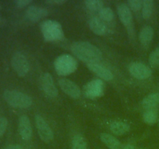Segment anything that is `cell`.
<instances>
[{
    "mask_svg": "<svg viewBox=\"0 0 159 149\" xmlns=\"http://www.w3.org/2000/svg\"><path fill=\"white\" fill-rule=\"evenodd\" d=\"M142 117L144 123L149 124V125H152V124H155L158 120V113H157L156 110H145V112L143 113Z\"/></svg>",
    "mask_w": 159,
    "mask_h": 149,
    "instance_id": "cell-22",
    "label": "cell"
},
{
    "mask_svg": "<svg viewBox=\"0 0 159 149\" xmlns=\"http://www.w3.org/2000/svg\"><path fill=\"white\" fill-rule=\"evenodd\" d=\"M54 70L61 76L69 75L78 68V62L73 56L63 54L58 56L54 62Z\"/></svg>",
    "mask_w": 159,
    "mask_h": 149,
    "instance_id": "cell-4",
    "label": "cell"
},
{
    "mask_svg": "<svg viewBox=\"0 0 159 149\" xmlns=\"http://www.w3.org/2000/svg\"><path fill=\"white\" fill-rule=\"evenodd\" d=\"M72 149H87V141L81 134L75 135L71 142Z\"/></svg>",
    "mask_w": 159,
    "mask_h": 149,
    "instance_id": "cell-21",
    "label": "cell"
},
{
    "mask_svg": "<svg viewBox=\"0 0 159 149\" xmlns=\"http://www.w3.org/2000/svg\"><path fill=\"white\" fill-rule=\"evenodd\" d=\"M18 130L20 137L24 141H29L32 138V126L29 117L26 115H22L19 118Z\"/></svg>",
    "mask_w": 159,
    "mask_h": 149,
    "instance_id": "cell-11",
    "label": "cell"
},
{
    "mask_svg": "<svg viewBox=\"0 0 159 149\" xmlns=\"http://www.w3.org/2000/svg\"><path fill=\"white\" fill-rule=\"evenodd\" d=\"M39 84L42 91L51 98L57 97L58 90L54 84V79L50 73H43L39 79Z\"/></svg>",
    "mask_w": 159,
    "mask_h": 149,
    "instance_id": "cell-8",
    "label": "cell"
},
{
    "mask_svg": "<svg viewBox=\"0 0 159 149\" xmlns=\"http://www.w3.org/2000/svg\"><path fill=\"white\" fill-rule=\"evenodd\" d=\"M84 92L87 97L96 99L103 96L105 92V84L100 79H94L88 82L84 87Z\"/></svg>",
    "mask_w": 159,
    "mask_h": 149,
    "instance_id": "cell-6",
    "label": "cell"
},
{
    "mask_svg": "<svg viewBox=\"0 0 159 149\" xmlns=\"http://www.w3.org/2000/svg\"><path fill=\"white\" fill-rule=\"evenodd\" d=\"M87 67L92 72L96 74L102 81H111L114 77L113 72L109 68L99 63L89 64Z\"/></svg>",
    "mask_w": 159,
    "mask_h": 149,
    "instance_id": "cell-12",
    "label": "cell"
},
{
    "mask_svg": "<svg viewBox=\"0 0 159 149\" xmlns=\"http://www.w3.org/2000/svg\"><path fill=\"white\" fill-rule=\"evenodd\" d=\"M128 124L123 121H113L110 124V130L115 135H124L130 130Z\"/></svg>",
    "mask_w": 159,
    "mask_h": 149,
    "instance_id": "cell-19",
    "label": "cell"
},
{
    "mask_svg": "<svg viewBox=\"0 0 159 149\" xmlns=\"http://www.w3.org/2000/svg\"><path fill=\"white\" fill-rule=\"evenodd\" d=\"M99 17L104 22H110L114 19L115 14L111 8L103 7L99 12Z\"/></svg>",
    "mask_w": 159,
    "mask_h": 149,
    "instance_id": "cell-23",
    "label": "cell"
},
{
    "mask_svg": "<svg viewBox=\"0 0 159 149\" xmlns=\"http://www.w3.org/2000/svg\"><path fill=\"white\" fill-rule=\"evenodd\" d=\"M154 37V29L150 26H144L141 29L139 33V40L141 45L148 46Z\"/></svg>",
    "mask_w": 159,
    "mask_h": 149,
    "instance_id": "cell-17",
    "label": "cell"
},
{
    "mask_svg": "<svg viewBox=\"0 0 159 149\" xmlns=\"http://www.w3.org/2000/svg\"><path fill=\"white\" fill-rule=\"evenodd\" d=\"M11 65L17 74L20 77H24L30 71L29 61L24 54L22 52H16L11 59Z\"/></svg>",
    "mask_w": 159,
    "mask_h": 149,
    "instance_id": "cell-5",
    "label": "cell"
},
{
    "mask_svg": "<svg viewBox=\"0 0 159 149\" xmlns=\"http://www.w3.org/2000/svg\"><path fill=\"white\" fill-rule=\"evenodd\" d=\"M65 2H67L66 0H48L46 1V3L53 5H62Z\"/></svg>",
    "mask_w": 159,
    "mask_h": 149,
    "instance_id": "cell-29",
    "label": "cell"
},
{
    "mask_svg": "<svg viewBox=\"0 0 159 149\" xmlns=\"http://www.w3.org/2000/svg\"><path fill=\"white\" fill-rule=\"evenodd\" d=\"M8 126V120L5 116H0V137L2 136L6 131Z\"/></svg>",
    "mask_w": 159,
    "mask_h": 149,
    "instance_id": "cell-27",
    "label": "cell"
},
{
    "mask_svg": "<svg viewBox=\"0 0 159 149\" xmlns=\"http://www.w3.org/2000/svg\"><path fill=\"white\" fill-rule=\"evenodd\" d=\"M61 89L72 99H79L81 96V90L75 82L68 79H61L58 81Z\"/></svg>",
    "mask_w": 159,
    "mask_h": 149,
    "instance_id": "cell-10",
    "label": "cell"
},
{
    "mask_svg": "<svg viewBox=\"0 0 159 149\" xmlns=\"http://www.w3.org/2000/svg\"><path fill=\"white\" fill-rule=\"evenodd\" d=\"M128 70L133 77H134L135 79H141V80L148 79L152 74V71L150 67L139 61L132 62L129 65Z\"/></svg>",
    "mask_w": 159,
    "mask_h": 149,
    "instance_id": "cell-9",
    "label": "cell"
},
{
    "mask_svg": "<svg viewBox=\"0 0 159 149\" xmlns=\"http://www.w3.org/2000/svg\"><path fill=\"white\" fill-rule=\"evenodd\" d=\"M35 123L37 133L42 141L48 143L54 139V132L43 116L40 115H36Z\"/></svg>",
    "mask_w": 159,
    "mask_h": 149,
    "instance_id": "cell-7",
    "label": "cell"
},
{
    "mask_svg": "<svg viewBox=\"0 0 159 149\" xmlns=\"http://www.w3.org/2000/svg\"><path fill=\"white\" fill-rule=\"evenodd\" d=\"M148 62L150 65L153 68L159 66V47L155 48L150 54L148 58Z\"/></svg>",
    "mask_w": 159,
    "mask_h": 149,
    "instance_id": "cell-25",
    "label": "cell"
},
{
    "mask_svg": "<svg viewBox=\"0 0 159 149\" xmlns=\"http://www.w3.org/2000/svg\"><path fill=\"white\" fill-rule=\"evenodd\" d=\"M117 15L121 23L127 27H130L133 23V15L131 10L125 3H120L116 7Z\"/></svg>",
    "mask_w": 159,
    "mask_h": 149,
    "instance_id": "cell-13",
    "label": "cell"
},
{
    "mask_svg": "<svg viewBox=\"0 0 159 149\" xmlns=\"http://www.w3.org/2000/svg\"><path fill=\"white\" fill-rule=\"evenodd\" d=\"M89 26L90 29L95 34L99 36H102L107 33V26L103 20H101L99 17L93 16L89 20Z\"/></svg>",
    "mask_w": 159,
    "mask_h": 149,
    "instance_id": "cell-15",
    "label": "cell"
},
{
    "mask_svg": "<svg viewBox=\"0 0 159 149\" xmlns=\"http://www.w3.org/2000/svg\"><path fill=\"white\" fill-rule=\"evenodd\" d=\"M40 30L43 39L47 41H57L64 37L63 28L60 23L56 20H48L42 22Z\"/></svg>",
    "mask_w": 159,
    "mask_h": 149,
    "instance_id": "cell-3",
    "label": "cell"
},
{
    "mask_svg": "<svg viewBox=\"0 0 159 149\" xmlns=\"http://www.w3.org/2000/svg\"><path fill=\"white\" fill-rule=\"evenodd\" d=\"M87 9L99 12L104 7L103 2L100 0H86L84 2Z\"/></svg>",
    "mask_w": 159,
    "mask_h": 149,
    "instance_id": "cell-24",
    "label": "cell"
},
{
    "mask_svg": "<svg viewBox=\"0 0 159 149\" xmlns=\"http://www.w3.org/2000/svg\"><path fill=\"white\" fill-rule=\"evenodd\" d=\"M71 52L76 57L86 65L99 63L102 53L99 47L88 41H78L71 45Z\"/></svg>",
    "mask_w": 159,
    "mask_h": 149,
    "instance_id": "cell-1",
    "label": "cell"
},
{
    "mask_svg": "<svg viewBox=\"0 0 159 149\" xmlns=\"http://www.w3.org/2000/svg\"><path fill=\"white\" fill-rule=\"evenodd\" d=\"M4 149H23V147L18 144H13V145H9L8 147H5Z\"/></svg>",
    "mask_w": 159,
    "mask_h": 149,
    "instance_id": "cell-30",
    "label": "cell"
},
{
    "mask_svg": "<svg viewBox=\"0 0 159 149\" xmlns=\"http://www.w3.org/2000/svg\"><path fill=\"white\" fill-rule=\"evenodd\" d=\"M141 105L146 110H156L159 105V93H154L146 96L143 99Z\"/></svg>",
    "mask_w": 159,
    "mask_h": 149,
    "instance_id": "cell-16",
    "label": "cell"
},
{
    "mask_svg": "<svg viewBox=\"0 0 159 149\" xmlns=\"http://www.w3.org/2000/svg\"><path fill=\"white\" fill-rule=\"evenodd\" d=\"M32 2L31 0H16L14 3L18 8H24Z\"/></svg>",
    "mask_w": 159,
    "mask_h": 149,
    "instance_id": "cell-28",
    "label": "cell"
},
{
    "mask_svg": "<svg viewBox=\"0 0 159 149\" xmlns=\"http://www.w3.org/2000/svg\"><path fill=\"white\" fill-rule=\"evenodd\" d=\"M121 149H135V147L134 146L132 145V144H126V145L124 146Z\"/></svg>",
    "mask_w": 159,
    "mask_h": 149,
    "instance_id": "cell-31",
    "label": "cell"
},
{
    "mask_svg": "<svg viewBox=\"0 0 159 149\" xmlns=\"http://www.w3.org/2000/svg\"><path fill=\"white\" fill-rule=\"evenodd\" d=\"M100 140L105 145L110 149H120L121 147V143L116 138L108 133H101L99 135Z\"/></svg>",
    "mask_w": 159,
    "mask_h": 149,
    "instance_id": "cell-18",
    "label": "cell"
},
{
    "mask_svg": "<svg viewBox=\"0 0 159 149\" xmlns=\"http://www.w3.org/2000/svg\"><path fill=\"white\" fill-rule=\"evenodd\" d=\"M48 12L45 8L38 6H30L26 10V16L30 21L36 22L40 21L42 19L45 18L48 16Z\"/></svg>",
    "mask_w": 159,
    "mask_h": 149,
    "instance_id": "cell-14",
    "label": "cell"
},
{
    "mask_svg": "<svg viewBox=\"0 0 159 149\" xmlns=\"http://www.w3.org/2000/svg\"><path fill=\"white\" fill-rule=\"evenodd\" d=\"M3 98L9 105L16 108H29L33 104L30 96L18 90H6L3 93Z\"/></svg>",
    "mask_w": 159,
    "mask_h": 149,
    "instance_id": "cell-2",
    "label": "cell"
},
{
    "mask_svg": "<svg viewBox=\"0 0 159 149\" xmlns=\"http://www.w3.org/2000/svg\"><path fill=\"white\" fill-rule=\"evenodd\" d=\"M127 5L130 9L137 12V11H139L142 9L143 1H141V0H129V1H127Z\"/></svg>",
    "mask_w": 159,
    "mask_h": 149,
    "instance_id": "cell-26",
    "label": "cell"
},
{
    "mask_svg": "<svg viewBox=\"0 0 159 149\" xmlns=\"http://www.w3.org/2000/svg\"><path fill=\"white\" fill-rule=\"evenodd\" d=\"M154 10V2L152 0H144L143 1L141 15L144 20H148L152 16Z\"/></svg>",
    "mask_w": 159,
    "mask_h": 149,
    "instance_id": "cell-20",
    "label": "cell"
},
{
    "mask_svg": "<svg viewBox=\"0 0 159 149\" xmlns=\"http://www.w3.org/2000/svg\"><path fill=\"white\" fill-rule=\"evenodd\" d=\"M0 23H1V17H0Z\"/></svg>",
    "mask_w": 159,
    "mask_h": 149,
    "instance_id": "cell-32",
    "label": "cell"
}]
</instances>
